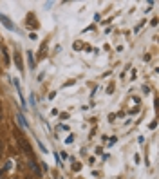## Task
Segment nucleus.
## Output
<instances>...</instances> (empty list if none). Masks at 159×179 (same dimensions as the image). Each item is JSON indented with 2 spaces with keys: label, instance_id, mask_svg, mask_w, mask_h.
I'll return each mask as SVG.
<instances>
[{
  "label": "nucleus",
  "instance_id": "f257e3e1",
  "mask_svg": "<svg viewBox=\"0 0 159 179\" xmlns=\"http://www.w3.org/2000/svg\"><path fill=\"white\" fill-rule=\"evenodd\" d=\"M16 141H18V147L22 149V152H25L27 156H33V150H31V145H29V141L24 138V136H16Z\"/></svg>",
  "mask_w": 159,
  "mask_h": 179
},
{
  "label": "nucleus",
  "instance_id": "f03ea898",
  "mask_svg": "<svg viewBox=\"0 0 159 179\" xmlns=\"http://www.w3.org/2000/svg\"><path fill=\"white\" fill-rule=\"evenodd\" d=\"M0 22H2V24H4V25L7 27V29H11V31L14 29V25L11 24V20H9V18H7L5 14H2V13H0Z\"/></svg>",
  "mask_w": 159,
  "mask_h": 179
},
{
  "label": "nucleus",
  "instance_id": "7ed1b4c3",
  "mask_svg": "<svg viewBox=\"0 0 159 179\" xmlns=\"http://www.w3.org/2000/svg\"><path fill=\"white\" fill-rule=\"evenodd\" d=\"M13 83H14V87H16V92H18V96H20V101H22V105H25V100H24V94H22V89H20V82L14 78V80H13Z\"/></svg>",
  "mask_w": 159,
  "mask_h": 179
},
{
  "label": "nucleus",
  "instance_id": "20e7f679",
  "mask_svg": "<svg viewBox=\"0 0 159 179\" xmlns=\"http://www.w3.org/2000/svg\"><path fill=\"white\" fill-rule=\"evenodd\" d=\"M16 121H18L20 129H25V127H27V123H25V118H24L22 114H16Z\"/></svg>",
  "mask_w": 159,
  "mask_h": 179
},
{
  "label": "nucleus",
  "instance_id": "39448f33",
  "mask_svg": "<svg viewBox=\"0 0 159 179\" xmlns=\"http://www.w3.org/2000/svg\"><path fill=\"white\" fill-rule=\"evenodd\" d=\"M27 62H29V67L31 69H34L36 65H34V56H33V53L31 51H27Z\"/></svg>",
  "mask_w": 159,
  "mask_h": 179
},
{
  "label": "nucleus",
  "instance_id": "423d86ee",
  "mask_svg": "<svg viewBox=\"0 0 159 179\" xmlns=\"http://www.w3.org/2000/svg\"><path fill=\"white\" fill-rule=\"evenodd\" d=\"M14 62H16V67H18L20 71H24V65H22V58H20V54H18V53L14 54Z\"/></svg>",
  "mask_w": 159,
  "mask_h": 179
},
{
  "label": "nucleus",
  "instance_id": "0eeeda50",
  "mask_svg": "<svg viewBox=\"0 0 159 179\" xmlns=\"http://www.w3.org/2000/svg\"><path fill=\"white\" fill-rule=\"evenodd\" d=\"M31 167H33V172H34V174H36V176H40V174H42V172H40V168H38V163H36V161H34V159H33V161H31Z\"/></svg>",
  "mask_w": 159,
  "mask_h": 179
},
{
  "label": "nucleus",
  "instance_id": "6e6552de",
  "mask_svg": "<svg viewBox=\"0 0 159 179\" xmlns=\"http://www.w3.org/2000/svg\"><path fill=\"white\" fill-rule=\"evenodd\" d=\"M29 38H31V40H36L38 36H36V33H31V34H29Z\"/></svg>",
  "mask_w": 159,
  "mask_h": 179
},
{
  "label": "nucleus",
  "instance_id": "1a4fd4ad",
  "mask_svg": "<svg viewBox=\"0 0 159 179\" xmlns=\"http://www.w3.org/2000/svg\"><path fill=\"white\" fill-rule=\"evenodd\" d=\"M72 168H74V170H80V168H81V165H80V163H74V167H72Z\"/></svg>",
  "mask_w": 159,
  "mask_h": 179
},
{
  "label": "nucleus",
  "instance_id": "9d476101",
  "mask_svg": "<svg viewBox=\"0 0 159 179\" xmlns=\"http://www.w3.org/2000/svg\"><path fill=\"white\" fill-rule=\"evenodd\" d=\"M0 120H2V103H0Z\"/></svg>",
  "mask_w": 159,
  "mask_h": 179
},
{
  "label": "nucleus",
  "instance_id": "9b49d317",
  "mask_svg": "<svg viewBox=\"0 0 159 179\" xmlns=\"http://www.w3.org/2000/svg\"><path fill=\"white\" fill-rule=\"evenodd\" d=\"M2 149H4V147H2V141H0V156H2Z\"/></svg>",
  "mask_w": 159,
  "mask_h": 179
},
{
  "label": "nucleus",
  "instance_id": "f8f14e48",
  "mask_svg": "<svg viewBox=\"0 0 159 179\" xmlns=\"http://www.w3.org/2000/svg\"><path fill=\"white\" fill-rule=\"evenodd\" d=\"M27 179H31V177H27Z\"/></svg>",
  "mask_w": 159,
  "mask_h": 179
}]
</instances>
